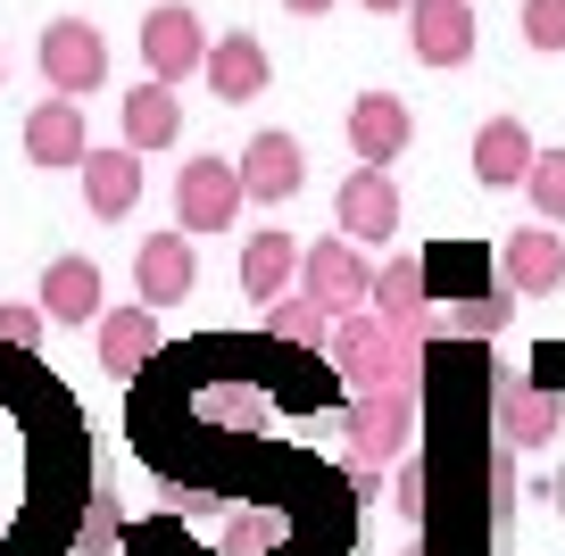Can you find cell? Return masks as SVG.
Here are the masks:
<instances>
[{"label":"cell","instance_id":"20","mask_svg":"<svg viewBox=\"0 0 565 556\" xmlns=\"http://www.w3.org/2000/svg\"><path fill=\"white\" fill-rule=\"evenodd\" d=\"M532 158H541V141H532L515 117H491L475 133V183H482V192H508V183L532 174Z\"/></svg>","mask_w":565,"mask_h":556},{"label":"cell","instance_id":"28","mask_svg":"<svg viewBox=\"0 0 565 556\" xmlns=\"http://www.w3.org/2000/svg\"><path fill=\"white\" fill-rule=\"evenodd\" d=\"M42 324H51L42 308H25V299H0V349H42Z\"/></svg>","mask_w":565,"mask_h":556},{"label":"cell","instance_id":"12","mask_svg":"<svg viewBox=\"0 0 565 556\" xmlns=\"http://www.w3.org/2000/svg\"><path fill=\"white\" fill-rule=\"evenodd\" d=\"M300 183H308V150L291 133H258L242 150V192L258 200V209H282V200H300Z\"/></svg>","mask_w":565,"mask_h":556},{"label":"cell","instance_id":"18","mask_svg":"<svg viewBox=\"0 0 565 556\" xmlns=\"http://www.w3.org/2000/svg\"><path fill=\"white\" fill-rule=\"evenodd\" d=\"M499 275H508V291H557V282H565V233H557V225L508 233V249H499Z\"/></svg>","mask_w":565,"mask_h":556},{"label":"cell","instance_id":"7","mask_svg":"<svg viewBox=\"0 0 565 556\" xmlns=\"http://www.w3.org/2000/svg\"><path fill=\"white\" fill-rule=\"evenodd\" d=\"M141 67L159 75V84L200 75V67H209V25H200L183 0H159V9L141 18Z\"/></svg>","mask_w":565,"mask_h":556},{"label":"cell","instance_id":"2","mask_svg":"<svg viewBox=\"0 0 565 556\" xmlns=\"http://www.w3.org/2000/svg\"><path fill=\"white\" fill-rule=\"evenodd\" d=\"M324 357H333L358 391H416L424 399V357H433V341H399L374 308H358V316H333Z\"/></svg>","mask_w":565,"mask_h":556},{"label":"cell","instance_id":"13","mask_svg":"<svg viewBox=\"0 0 565 556\" xmlns=\"http://www.w3.org/2000/svg\"><path fill=\"white\" fill-rule=\"evenodd\" d=\"M200 266H192V233H150V242L134 249V291L150 299V308H175V299H192Z\"/></svg>","mask_w":565,"mask_h":556},{"label":"cell","instance_id":"6","mask_svg":"<svg viewBox=\"0 0 565 556\" xmlns=\"http://www.w3.org/2000/svg\"><path fill=\"white\" fill-rule=\"evenodd\" d=\"M242 209H249L242 167H225V158H192V167L175 174V225L183 233H233Z\"/></svg>","mask_w":565,"mask_h":556},{"label":"cell","instance_id":"10","mask_svg":"<svg viewBox=\"0 0 565 556\" xmlns=\"http://www.w3.org/2000/svg\"><path fill=\"white\" fill-rule=\"evenodd\" d=\"M407 51L424 67H466L475 58V0H407Z\"/></svg>","mask_w":565,"mask_h":556},{"label":"cell","instance_id":"16","mask_svg":"<svg viewBox=\"0 0 565 556\" xmlns=\"http://www.w3.org/2000/svg\"><path fill=\"white\" fill-rule=\"evenodd\" d=\"M100 365L134 383L141 365H159V308H100Z\"/></svg>","mask_w":565,"mask_h":556},{"label":"cell","instance_id":"32","mask_svg":"<svg viewBox=\"0 0 565 556\" xmlns=\"http://www.w3.org/2000/svg\"><path fill=\"white\" fill-rule=\"evenodd\" d=\"M0 75H9V58H0Z\"/></svg>","mask_w":565,"mask_h":556},{"label":"cell","instance_id":"8","mask_svg":"<svg viewBox=\"0 0 565 556\" xmlns=\"http://www.w3.org/2000/svg\"><path fill=\"white\" fill-rule=\"evenodd\" d=\"M433 299H441V282H433V266L424 258H391L383 275H374V316H383L399 341H433Z\"/></svg>","mask_w":565,"mask_h":556},{"label":"cell","instance_id":"19","mask_svg":"<svg viewBox=\"0 0 565 556\" xmlns=\"http://www.w3.org/2000/svg\"><path fill=\"white\" fill-rule=\"evenodd\" d=\"M200 75H209V92H216L225 108H242V100H258V92H266V75H275V67H266L258 34H216Z\"/></svg>","mask_w":565,"mask_h":556},{"label":"cell","instance_id":"24","mask_svg":"<svg viewBox=\"0 0 565 556\" xmlns=\"http://www.w3.org/2000/svg\"><path fill=\"white\" fill-rule=\"evenodd\" d=\"M266 332L291 341V349H324L333 341V316H324L308 291H282V299H266Z\"/></svg>","mask_w":565,"mask_h":556},{"label":"cell","instance_id":"22","mask_svg":"<svg viewBox=\"0 0 565 556\" xmlns=\"http://www.w3.org/2000/svg\"><path fill=\"white\" fill-rule=\"evenodd\" d=\"M175 133H183V100H175V84H159V75H150V84L125 92V141H134V150H167Z\"/></svg>","mask_w":565,"mask_h":556},{"label":"cell","instance_id":"21","mask_svg":"<svg viewBox=\"0 0 565 556\" xmlns=\"http://www.w3.org/2000/svg\"><path fill=\"white\" fill-rule=\"evenodd\" d=\"M499 432L515 440V449H548V440L565 432V399L548 383H524V391H499Z\"/></svg>","mask_w":565,"mask_h":556},{"label":"cell","instance_id":"29","mask_svg":"<svg viewBox=\"0 0 565 556\" xmlns=\"http://www.w3.org/2000/svg\"><path fill=\"white\" fill-rule=\"evenodd\" d=\"M524 42L532 51H565V0H524Z\"/></svg>","mask_w":565,"mask_h":556},{"label":"cell","instance_id":"9","mask_svg":"<svg viewBox=\"0 0 565 556\" xmlns=\"http://www.w3.org/2000/svg\"><path fill=\"white\" fill-rule=\"evenodd\" d=\"M333 216H341V233H350L358 249H383L391 233H399V192H391V174L383 167H350L341 192H333Z\"/></svg>","mask_w":565,"mask_h":556},{"label":"cell","instance_id":"1","mask_svg":"<svg viewBox=\"0 0 565 556\" xmlns=\"http://www.w3.org/2000/svg\"><path fill=\"white\" fill-rule=\"evenodd\" d=\"M92 506L75 399L42 374L0 391V556H67Z\"/></svg>","mask_w":565,"mask_h":556},{"label":"cell","instance_id":"25","mask_svg":"<svg viewBox=\"0 0 565 556\" xmlns=\"http://www.w3.org/2000/svg\"><path fill=\"white\" fill-rule=\"evenodd\" d=\"M515 316V299L499 291V282H475V291H458V316H449L441 332H458V341H499Z\"/></svg>","mask_w":565,"mask_h":556},{"label":"cell","instance_id":"27","mask_svg":"<svg viewBox=\"0 0 565 556\" xmlns=\"http://www.w3.org/2000/svg\"><path fill=\"white\" fill-rule=\"evenodd\" d=\"M125 539V506L108 499V490H92V506H84V532H75V548L84 556H100V548H117Z\"/></svg>","mask_w":565,"mask_h":556},{"label":"cell","instance_id":"15","mask_svg":"<svg viewBox=\"0 0 565 556\" xmlns=\"http://www.w3.org/2000/svg\"><path fill=\"white\" fill-rule=\"evenodd\" d=\"M34 299H42V316H51V324H100L108 282H100V266H92V258H51Z\"/></svg>","mask_w":565,"mask_h":556},{"label":"cell","instance_id":"11","mask_svg":"<svg viewBox=\"0 0 565 556\" xmlns=\"http://www.w3.org/2000/svg\"><path fill=\"white\" fill-rule=\"evenodd\" d=\"M407 141H416V117H407L399 92H358V100H350V150H358V167H391Z\"/></svg>","mask_w":565,"mask_h":556},{"label":"cell","instance_id":"31","mask_svg":"<svg viewBox=\"0 0 565 556\" xmlns=\"http://www.w3.org/2000/svg\"><path fill=\"white\" fill-rule=\"evenodd\" d=\"M358 9H374V18H407V0H358Z\"/></svg>","mask_w":565,"mask_h":556},{"label":"cell","instance_id":"14","mask_svg":"<svg viewBox=\"0 0 565 556\" xmlns=\"http://www.w3.org/2000/svg\"><path fill=\"white\" fill-rule=\"evenodd\" d=\"M92 158V133H84V108L58 92L25 117V167H84Z\"/></svg>","mask_w":565,"mask_h":556},{"label":"cell","instance_id":"4","mask_svg":"<svg viewBox=\"0 0 565 556\" xmlns=\"http://www.w3.org/2000/svg\"><path fill=\"white\" fill-rule=\"evenodd\" d=\"M374 275H383V266H374L366 249L350 242V233H333V242H308V249H300V291L317 299L324 316L374 308Z\"/></svg>","mask_w":565,"mask_h":556},{"label":"cell","instance_id":"5","mask_svg":"<svg viewBox=\"0 0 565 556\" xmlns=\"http://www.w3.org/2000/svg\"><path fill=\"white\" fill-rule=\"evenodd\" d=\"M34 67H42V84L67 92V100L100 92V75H108V42H100V25H92V18H51V25H42Z\"/></svg>","mask_w":565,"mask_h":556},{"label":"cell","instance_id":"3","mask_svg":"<svg viewBox=\"0 0 565 556\" xmlns=\"http://www.w3.org/2000/svg\"><path fill=\"white\" fill-rule=\"evenodd\" d=\"M416 440V391H358L341 407V466L350 473H383L407 457Z\"/></svg>","mask_w":565,"mask_h":556},{"label":"cell","instance_id":"17","mask_svg":"<svg viewBox=\"0 0 565 556\" xmlns=\"http://www.w3.org/2000/svg\"><path fill=\"white\" fill-rule=\"evenodd\" d=\"M141 200V150L125 141V150H92L84 158V209L100 216V225H117V216H134Z\"/></svg>","mask_w":565,"mask_h":556},{"label":"cell","instance_id":"23","mask_svg":"<svg viewBox=\"0 0 565 556\" xmlns=\"http://www.w3.org/2000/svg\"><path fill=\"white\" fill-rule=\"evenodd\" d=\"M291 275H300L291 233H249V242H242V291L249 299H282V291H291Z\"/></svg>","mask_w":565,"mask_h":556},{"label":"cell","instance_id":"30","mask_svg":"<svg viewBox=\"0 0 565 556\" xmlns=\"http://www.w3.org/2000/svg\"><path fill=\"white\" fill-rule=\"evenodd\" d=\"M282 9H291V18H324V9H333V0H282Z\"/></svg>","mask_w":565,"mask_h":556},{"label":"cell","instance_id":"26","mask_svg":"<svg viewBox=\"0 0 565 556\" xmlns=\"http://www.w3.org/2000/svg\"><path fill=\"white\" fill-rule=\"evenodd\" d=\"M524 192H532V216H541V225H565V150H541V158H532Z\"/></svg>","mask_w":565,"mask_h":556}]
</instances>
